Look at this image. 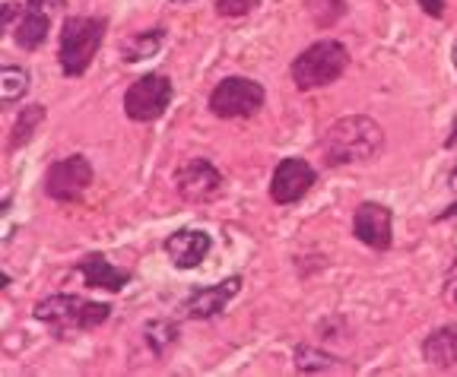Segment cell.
<instances>
[{
  "label": "cell",
  "mask_w": 457,
  "mask_h": 377,
  "mask_svg": "<svg viewBox=\"0 0 457 377\" xmlns=\"http://www.w3.org/2000/svg\"><path fill=\"white\" fill-rule=\"evenodd\" d=\"M26 93H29V70L26 67H13V64L4 67V73H0V99H4V105L22 99Z\"/></svg>",
  "instance_id": "17"
},
{
  "label": "cell",
  "mask_w": 457,
  "mask_h": 377,
  "mask_svg": "<svg viewBox=\"0 0 457 377\" xmlns=\"http://www.w3.org/2000/svg\"><path fill=\"white\" fill-rule=\"evenodd\" d=\"M314 181H318V175H314L312 165H308L305 159L289 156L277 165V171H273L270 200L273 203H279V207H293V203H299V200L312 191Z\"/></svg>",
  "instance_id": "8"
},
{
  "label": "cell",
  "mask_w": 457,
  "mask_h": 377,
  "mask_svg": "<svg viewBox=\"0 0 457 377\" xmlns=\"http://www.w3.org/2000/svg\"><path fill=\"white\" fill-rule=\"evenodd\" d=\"M238 292H242V279L228 276L226 283L207 285V289H194L181 311H185L191 321H210V317H216L220 311H226V305L236 299Z\"/></svg>",
  "instance_id": "10"
},
{
  "label": "cell",
  "mask_w": 457,
  "mask_h": 377,
  "mask_svg": "<svg viewBox=\"0 0 457 377\" xmlns=\"http://www.w3.org/2000/svg\"><path fill=\"white\" fill-rule=\"evenodd\" d=\"M308 16L318 29H330L337 20H343L346 13V0H308L305 4Z\"/></svg>",
  "instance_id": "18"
},
{
  "label": "cell",
  "mask_w": 457,
  "mask_h": 377,
  "mask_svg": "<svg viewBox=\"0 0 457 377\" xmlns=\"http://www.w3.org/2000/svg\"><path fill=\"white\" fill-rule=\"evenodd\" d=\"M210 250H213V238L204 228H181V232L165 238V254H169L171 266H179V270L200 266Z\"/></svg>",
  "instance_id": "11"
},
{
  "label": "cell",
  "mask_w": 457,
  "mask_h": 377,
  "mask_svg": "<svg viewBox=\"0 0 457 377\" xmlns=\"http://www.w3.org/2000/svg\"><path fill=\"white\" fill-rule=\"evenodd\" d=\"M448 216H457V203H454V207H448V209H445V213L438 216V219H448Z\"/></svg>",
  "instance_id": "26"
},
{
  "label": "cell",
  "mask_w": 457,
  "mask_h": 377,
  "mask_svg": "<svg viewBox=\"0 0 457 377\" xmlns=\"http://www.w3.org/2000/svg\"><path fill=\"white\" fill-rule=\"evenodd\" d=\"M381 143H385V130L371 121V118H365V114H346V118H340L324 134L321 152L328 165L369 162L371 156H378Z\"/></svg>",
  "instance_id": "1"
},
{
  "label": "cell",
  "mask_w": 457,
  "mask_h": 377,
  "mask_svg": "<svg viewBox=\"0 0 457 377\" xmlns=\"http://www.w3.org/2000/svg\"><path fill=\"white\" fill-rule=\"evenodd\" d=\"M350 64V51L343 48L334 38H324V42H314L302 51L293 61V79L302 93L308 89H321V86H330L343 77Z\"/></svg>",
  "instance_id": "4"
},
{
  "label": "cell",
  "mask_w": 457,
  "mask_h": 377,
  "mask_svg": "<svg viewBox=\"0 0 457 377\" xmlns=\"http://www.w3.org/2000/svg\"><path fill=\"white\" fill-rule=\"evenodd\" d=\"M445 146H448V150H454L457 146V121H454V127H451V136L445 140Z\"/></svg>",
  "instance_id": "25"
},
{
  "label": "cell",
  "mask_w": 457,
  "mask_h": 377,
  "mask_svg": "<svg viewBox=\"0 0 457 377\" xmlns=\"http://www.w3.org/2000/svg\"><path fill=\"white\" fill-rule=\"evenodd\" d=\"M420 7H422V13L432 16V20H442L448 0H420Z\"/></svg>",
  "instance_id": "23"
},
{
  "label": "cell",
  "mask_w": 457,
  "mask_h": 377,
  "mask_svg": "<svg viewBox=\"0 0 457 377\" xmlns=\"http://www.w3.org/2000/svg\"><path fill=\"white\" fill-rule=\"evenodd\" d=\"M162 48V29H150V32H137L121 45V57L128 64H137L143 57H153Z\"/></svg>",
  "instance_id": "16"
},
{
  "label": "cell",
  "mask_w": 457,
  "mask_h": 377,
  "mask_svg": "<svg viewBox=\"0 0 457 377\" xmlns=\"http://www.w3.org/2000/svg\"><path fill=\"white\" fill-rule=\"evenodd\" d=\"M295 368L299 371H330L334 368V358L324 356V352H314V349H295Z\"/></svg>",
  "instance_id": "21"
},
{
  "label": "cell",
  "mask_w": 457,
  "mask_h": 377,
  "mask_svg": "<svg viewBox=\"0 0 457 377\" xmlns=\"http://www.w3.org/2000/svg\"><path fill=\"white\" fill-rule=\"evenodd\" d=\"M171 4H191V0H171Z\"/></svg>",
  "instance_id": "29"
},
{
  "label": "cell",
  "mask_w": 457,
  "mask_h": 377,
  "mask_svg": "<svg viewBox=\"0 0 457 377\" xmlns=\"http://www.w3.org/2000/svg\"><path fill=\"white\" fill-rule=\"evenodd\" d=\"M448 184H451V187H454V191H457V168H454V171H451V175H448Z\"/></svg>",
  "instance_id": "27"
},
{
  "label": "cell",
  "mask_w": 457,
  "mask_h": 377,
  "mask_svg": "<svg viewBox=\"0 0 457 377\" xmlns=\"http://www.w3.org/2000/svg\"><path fill=\"white\" fill-rule=\"evenodd\" d=\"M353 235L371 250L391 248V209L381 203H362L353 216Z\"/></svg>",
  "instance_id": "12"
},
{
  "label": "cell",
  "mask_w": 457,
  "mask_h": 377,
  "mask_svg": "<svg viewBox=\"0 0 457 377\" xmlns=\"http://www.w3.org/2000/svg\"><path fill=\"white\" fill-rule=\"evenodd\" d=\"M29 7H36V10H45V13H51V10H61V7H64V0H29Z\"/></svg>",
  "instance_id": "24"
},
{
  "label": "cell",
  "mask_w": 457,
  "mask_h": 377,
  "mask_svg": "<svg viewBox=\"0 0 457 377\" xmlns=\"http://www.w3.org/2000/svg\"><path fill=\"white\" fill-rule=\"evenodd\" d=\"M42 121H45V108L42 105L22 108L20 121H16V130H13V140H10V146H20V143H26L29 136H32V130H36Z\"/></svg>",
  "instance_id": "19"
},
{
  "label": "cell",
  "mask_w": 457,
  "mask_h": 377,
  "mask_svg": "<svg viewBox=\"0 0 457 377\" xmlns=\"http://www.w3.org/2000/svg\"><path fill=\"white\" fill-rule=\"evenodd\" d=\"M451 61H454V67H457V38H454V48H451Z\"/></svg>",
  "instance_id": "28"
},
{
  "label": "cell",
  "mask_w": 457,
  "mask_h": 377,
  "mask_svg": "<svg viewBox=\"0 0 457 377\" xmlns=\"http://www.w3.org/2000/svg\"><path fill=\"white\" fill-rule=\"evenodd\" d=\"M93 184V165L86 156L57 159L45 175V193L57 203H77Z\"/></svg>",
  "instance_id": "7"
},
{
  "label": "cell",
  "mask_w": 457,
  "mask_h": 377,
  "mask_svg": "<svg viewBox=\"0 0 457 377\" xmlns=\"http://www.w3.org/2000/svg\"><path fill=\"white\" fill-rule=\"evenodd\" d=\"M454 301H457V292H454Z\"/></svg>",
  "instance_id": "30"
},
{
  "label": "cell",
  "mask_w": 457,
  "mask_h": 377,
  "mask_svg": "<svg viewBox=\"0 0 457 377\" xmlns=\"http://www.w3.org/2000/svg\"><path fill=\"white\" fill-rule=\"evenodd\" d=\"M175 187L191 203H207V200H213L222 191V175L210 159H187L175 171Z\"/></svg>",
  "instance_id": "9"
},
{
  "label": "cell",
  "mask_w": 457,
  "mask_h": 377,
  "mask_svg": "<svg viewBox=\"0 0 457 377\" xmlns=\"http://www.w3.org/2000/svg\"><path fill=\"white\" fill-rule=\"evenodd\" d=\"M32 314L36 321L54 327L57 333H83V330H96L99 324H105L112 307L83 299V295H48L32 307Z\"/></svg>",
  "instance_id": "2"
},
{
  "label": "cell",
  "mask_w": 457,
  "mask_h": 377,
  "mask_svg": "<svg viewBox=\"0 0 457 377\" xmlns=\"http://www.w3.org/2000/svg\"><path fill=\"white\" fill-rule=\"evenodd\" d=\"M79 276L89 289H108V292H121L124 285L130 283V273L128 270H118L112 266L102 254H89L79 260Z\"/></svg>",
  "instance_id": "13"
},
{
  "label": "cell",
  "mask_w": 457,
  "mask_h": 377,
  "mask_svg": "<svg viewBox=\"0 0 457 377\" xmlns=\"http://www.w3.org/2000/svg\"><path fill=\"white\" fill-rule=\"evenodd\" d=\"M422 356H426L428 365H436V368H442V371L457 368V324L438 327L432 336H426Z\"/></svg>",
  "instance_id": "14"
},
{
  "label": "cell",
  "mask_w": 457,
  "mask_h": 377,
  "mask_svg": "<svg viewBox=\"0 0 457 377\" xmlns=\"http://www.w3.org/2000/svg\"><path fill=\"white\" fill-rule=\"evenodd\" d=\"M48 16L51 13H45V10H36V7L22 10L20 22H16V29H13V38H16V45H20L22 51L42 48V42L48 38V29H51Z\"/></svg>",
  "instance_id": "15"
},
{
  "label": "cell",
  "mask_w": 457,
  "mask_h": 377,
  "mask_svg": "<svg viewBox=\"0 0 457 377\" xmlns=\"http://www.w3.org/2000/svg\"><path fill=\"white\" fill-rule=\"evenodd\" d=\"M175 340H179V327H175V324H169V321L146 324V342L153 346V352H156V356H162L165 346H171Z\"/></svg>",
  "instance_id": "20"
},
{
  "label": "cell",
  "mask_w": 457,
  "mask_h": 377,
  "mask_svg": "<svg viewBox=\"0 0 457 377\" xmlns=\"http://www.w3.org/2000/svg\"><path fill=\"white\" fill-rule=\"evenodd\" d=\"M105 20L99 16H71L61 29V48H57V61L67 77H83L93 64L96 51L105 42Z\"/></svg>",
  "instance_id": "3"
},
{
  "label": "cell",
  "mask_w": 457,
  "mask_h": 377,
  "mask_svg": "<svg viewBox=\"0 0 457 377\" xmlns=\"http://www.w3.org/2000/svg\"><path fill=\"white\" fill-rule=\"evenodd\" d=\"M210 111L222 121L236 118H251L264 108V86L248 77H226L213 93H210Z\"/></svg>",
  "instance_id": "5"
},
{
  "label": "cell",
  "mask_w": 457,
  "mask_h": 377,
  "mask_svg": "<svg viewBox=\"0 0 457 377\" xmlns=\"http://www.w3.org/2000/svg\"><path fill=\"white\" fill-rule=\"evenodd\" d=\"M261 7V0H216V13L228 16V20H238V16H248L251 10Z\"/></svg>",
  "instance_id": "22"
},
{
  "label": "cell",
  "mask_w": 457,
  "mask_h": 377,
  "mask_svg": "<svg viewBox=\"0 0 457 377\" xmlns=\"http://www.w3.org/2000/svg\"><path fill=\"white\" fill-rule=\"evenodd\" d=\"M171 95H175V86L165 73H146L137 83H130V89L124 93V111L137 124L159 121L165 108L171 105Z\"/></svg>",
  "instance_id": "6"
}]
</instances>
